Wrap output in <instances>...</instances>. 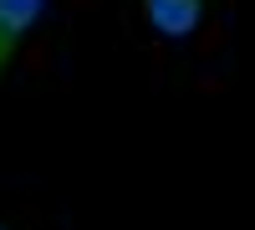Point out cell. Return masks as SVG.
Wrapping results in <instances>:
<instances>
[{"instance_id": "obj_1", "label": "cell", "mask_w": 255, "mask_h": 230, "mask_svg": "<svg viewBox=\"0 0 255 230\" xmlns=\"http://www.w3.org/2000/svg\"><path fill=\"white\" fill-rule=\"evenodd\" d=\"M46 0H0V77L10 72V61L20 51V41H26V31L36 26V15Z\"/></svg>"}, {"instance_id": "obj_2", "label": "cell", "mask_w": 255, "mask_h": 230, "mask_svg": "<svg viewBox=\"0 0 255 230\" xmlns=\"http://www.w3.org/2000/svg\"><path fill=\"white\" fill-rule=\"evenodd\" d=\"M143 15L163 36H189L204 15V0H143Z\"/></svg>"}]
</instances>
